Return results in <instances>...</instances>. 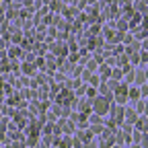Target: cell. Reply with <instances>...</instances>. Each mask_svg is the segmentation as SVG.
Wrapping results in <instances>:
<instances>
[{
    "label": "cell",
    "mask_w": 148,
    "mask_h": 148,
    "mask_svg": "<svg viewBox=\"0 0 148 148\" xmlns=\"http://www.w3.org/2000/svg\"><path fill=\"white\" fill-rule=\"evenodd\" d=\"M117 101H119V103H125V101H127V86H125V84L117 90Z\"/></svg>",
    "instance_id": "obj_1"
},
{
    "label": "cell",
    "mask_w": 148,
    "mask_h": 148,
    "mask_svg": "<svg viewBox=\"0 0 148 148\" xmlns=\"http://www.w3.org/2000/svg\"><path fill=\"white\" fill-rule=\"evenodd\" d=\"M107 109H109V105H107L103 99H99V101L95 103V111H97V113H105Z\"/></svg>",
    "instance_id": "obj_2"
},
{
    "label": "cell",
    "mask_w": 148,
    "mask_h": 148,
    "mask_svg": "<svg viewBox=\"0 0 148 148\" xmlns=\"http://www.w3.org/2000/svg\"><path fill=\"white\" fill-rule=\"evenodd\" d=\"M136 130H140V132H144L146 130V117L142 115L140 119H136Z\"/></svg>",
    "instance_id": "obj_5"
},
{
    "label": "cell",
    "mask_w": 148,
    "mask_h": 148,
    "mask_svg": "<svg viewBox=\"0 0 148 148\" xmlns=\"http://www.w3.org/2000/svg\"><path fill=\"white\" fill-rule=\"evenodd\" d=\"M127 97L138 99V97H140V88H132V90H127Z\"/></svg>",
    "instance_id": "obj_6"
},
{
    "label": "cell",
    "mask_w": 148,
    "mask_h": 148,
    "mask_svg": "<svg viewBox=\"0 0 148 148\" xmlns=\"http://www.w3.org/2000/svg\"><path fill=\"white\" fill-rule=\"evenodd\" d=\"M138 76H136V84H146V72L144 70H140V72H136Z\"/></svg>",
    "instance_id": "obj_4"
},
{
    "label": "cell",
    "mask_w": 148,
    "mask_h": 148,
    "mask_svg": "<svg viewBox=\"0 0 148 148\" xmlns=\"http://www.w3.org/2000/svg\"><path fill=\"white\" fill-rule=\"evenodd\" d=\"M144 111H146V99H140L136 103V113L138 115H144Z\"/></svg>",
    "instance_id": "obj_3"
}]
</instances>
